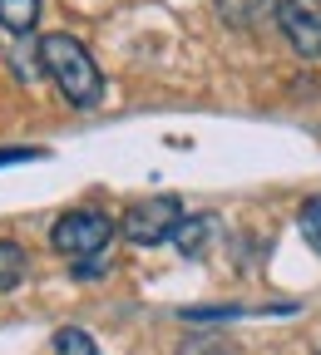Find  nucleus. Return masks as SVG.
Instances as JSON below:
<instances>
[{
	"label": "nucleus",
	"mask_w": 321,
	"mask_h": 355,
	"mask_svg": "<svg viewBox=\"0 0 321 355\" xmlns=\"http://www.w3.org/2000/svg\"><path fill=\"white\" fill-rule=\"evenodd\" d=\"M297 222H302L306 247L321 257V198H306V202H302V212H297Z\"/></svg>",
	"instance_id": "obj_10"
},
{
	"label": "nucleus",
	"mask_w": 321,
	"mask_h": 355,
	"mask_svg": "<svg viewBox=\"0 0 321 355\" xmlns=\"http://www.w3.org/2000/svg\"><path fill=\"white\" fill-rule=\"evenodd\" d=\"M35 60H40V69L55 79V89H60V94H65L74 109H94V104L104 99V74H99L94 55L84 50V40L55 30V35L40 40Z\"/></svg>",
	"instance_id": "obj_1"
},
{
	"label": "nucleus",
	"mask_w": 321,
	"mask_h": 355,
	"mask_svg": "<svg viewBox=\"0 0 321 355\" xmlns=\"http://www.w3.org/2000/svg\"><path fill=\"white\" fill-rule=\"evenodd\" d=\"M55 355H99V345H94V336L79 331V326H60L55 331Z\"/></svg>",
	"instance_id": "obj_9"
},
{
	"label": "nucleus",
	"mask_w": 321,
	"mask_h": 355,
	"mask_svg": "<svg viewBox=\"0 0 321 355\" xmlns=\"http://www.w3.org/2000/svg\"><path fill=\"white\" fill-rule=\"evenodd\" d=\"M35 20H40V0H0V30L30 35Z\"/></svg>",
	"instance_id": "obj_7"
},
{
	"label": "nucleus",
	"mask_w": 321,
	"mask_h": 355,
	"mask_svg": "<svg viewBox=\"0 0 321 355\" xmlns=\"http://www.w3.org/2000/svg\"><path fill=\"white\" fill-rule=\"evenodd\" d=\"M109 242H114V217H104L94 207L65 212L55 227H50V247L60 257H99Z\"/></svg>",
	"instance_id": "obj_2"
},
{
	"label": "nucleus",
	"mask_w": 321,
	"mask_h": 355,
	"mask_svg": "<svg viewBox=\"0 0 321 355\" xmlns=\"http://www.w3.org/2000/svg\"><path fill=\"white\" fill-rule=\"evenodd\" d=\"M74 272H79V277H99V272H104V261H79Z\"/></svg>",
	"instance_id": "obj_12"
},
{
	"label": "nucleus",
	"mask_w": 321,
	"mask_h": 355,
	"mask_svg": "<svg viewBox=\"0 0 321 355\" xmlns=\"http://www.w3.org/2000/svg\"><path fill=\"white\" fill-rule=\"evenodd\" d=\"M213 6H217V15L233 25V30H247V25H257L262 15H272L277 0H213Z\"/></svg>",
	"instance_id": "obj_5"
},
{
	"label": "nucleus",
	"mask_w": 321,
	"mask_h": 355,
	"mask_svg": "<svg viewBox=\"0 0 321 355\" xmlns=\"http://www.w3.org/2000/svg\"><path fill=\"white\" fill-rule=\"evenodd\" d=\"M35 158H44L40 148H0V168L6 163H35Z\"/></svg>",
	"instance_id": "obj_11"
},
{
	"label": "nucleus",
	"mask_w": 321,
	"mask_h": 355,
	"mask_svg": "<svg viewBox=\"0 0 321 355\" xmlns=\"http://www.w3.org/2000/svg\"><path fill=\"white\" fill-rule=\"evenodd\" d=\"M208 232H213V222H208V217H178V227H173V247H178L183 257H198V252H203V242H208Z\"/></svg>",
	"instance_id": "obj_8"
},
{
	"label": "nucleus",
	"mask_w": 321,
	"mask_h": 355,
	"mask_svg": "<svg viewBox=\"0 0 321 355\" xmlns=\"http://www.w3.org/2000/svg\"><path fill=\"white\" fill-rule=\"evenodd\" d=\"M25 272H30V257H25V247L0 237V291H15V286L25 282Z\"/></svg>",
	"instance_id": "obj_6"
},
{
	"label": "nucleus",
	"mask_w": 321,
	"mask_h": 355,
	"mask_svg": "<svg viewBox=\"0 0 321 355\" xmlns=\"http://www.w3.org/2000/svg\"><path fill=\"white\" fill-rule=\"evenodd\" d=\"M178 217H183V202H178V198H168V193H158V198L133 202V207L124 212V237H129L133 247H158V242H168V237H173Z\"/></svg>",
	"instance_id": "obj_3"
},
{
	"label": "nucleus",
	"mask_w": 321,
	"mask_h": 355,
	"mask_svg": "<svg viewBox=\"0 0 321 355\" xmlns=\"http://www.w3.org/2000/svg\"><path fill=\"white\" fill-rule=\"evenodd\" d=\"M272 15H277L282 35L292 40V50L302 60H316L321 55V0H277Z\"/></svg>",
	"instance_id": "obj_4"
}]
</instances>
